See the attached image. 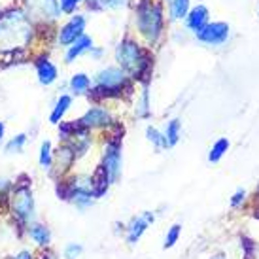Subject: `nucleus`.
I'll use <instances>...</instances> for the list:
<instances>
[{"mask_svg":"<svg viewBox=\"0 0 259 259\" xmlns=\"http://www.w3.org/2000/svg\"><path fill=\"white\" fill-rule=\"evenodd\" d=\"M19 6L25 10V14L29 15L32 21L38 25L40 30H50L55 32L59 19L63 17L59 0H19Z\"/></svg>","mask_w":259,"mask_h":259,"instance_id":"5","label":"nucleus"},{"mask_svg":"<svg viewBox=\"0 0 259 259\" xmlns=\"http://www.w3.org/2000/svg\"><path fill=\"white\" fill-rule=\"evenodd\" d=\"M70 106H72V95H68V93L59 95L55 104H53V108H51V114H50L51 125H59V123L63 121V117H65L66 112L70 110Z\"/></svg>","mask_w":259,"mask_h":259,"instance_id":"16","label":"nucleus"},{"mask_svg":"<svg viewBox=\"0 0 259 259\" xmlns=\"http://www.w3.org/2000/svg\"><path fill=\"white\" fill-rule=\"evenodd\" d=\"M76 153H74V150L70 148V146L66 144V142H63V144L59 146L57 150L53 151V170H51V176L57 172L59 178H63V174L66 172V170H70V166L74 165V161H76Z\"/></svg>","mask_w":259,"mask_h":259,"instance_id":"11","label":"nucleus"},{"mask_svg":"<svg viewBox=\"0 0 259 259\" xmlns=\"http://www.w3.org/2000/svg\"><path fill=\"white\" fill-rule=\"evenodd\" d=\"M180 225H172L170 227V231L166 233V238H165V248H170V246L176 244V240H178V237H180Z\"/></svg>","mask_w":259,"mask_h":259,"instance_id":"29","label":"nucleus"},{"mask_svg":"<svg viewBox=\"0 0 259 259\" xmlns=\"http://www.w3.org/2000/svg\"><path fill=\"white\" fill-rule=\"evenodd\" d=\"M32 66H34V72H36L38 83L44 87H51L53 83H57L59 79V66L51 61L50 53L46 50H40L32 55Z\"/></svg>","mask_w":259,"mask_h":259,"instance_id":"8","label":"nucleus"},{"mask_svg":"<svg viewBox=\"0 0 259 259\" xmlns=\"http://www.w3.org/2000/svg\"><path fill=\"white\" fill-rule=\"evenodd\" d=\"M163 6L153 0H140L137 4V29L148 44H157L163 34Z\"/></svg>","mask_w":259,"mask_h":259,"instance_id":"3","label":"nucleus"},{"mask_svg":"<svg viewBox=\"0 0 259 259\" xmlns=\"http://www.w3.org/2000/svg\"><path fill=\"white\" fill-rule=\"evenodd\" d=\"M81 252H83V248H81L79 244H74L72 242V244H68L65 248V257L66 259H76Z\"/></svg>","mask_w":259,"mask_h":259,"instance_id":"31","label":"nucleus"},{"mask_svg":"<svg viewBox=\"0 0 259 259\" xmlns=\"http://www.w3.org/2000/svg\"><path fill=\"white\" fill-rule=\"evenodd\" d=\"M146 135H148V140L155 144V148H168V142H166L165 135H163V133H159L157 129L148 127V129H146Z\"/></svg>","mask_w":259,"mask_h":259,"instance_id":"26","label":"nucleus"},{"mask_svg":"<svg viewBox=\"0 0 259 259\" xmlns=\"http://www.w3.org/2000/svg\"><path fill=\"white\" fill-rule=\"evenodd\" d=\"M102 166L106 168L112 184L119 180V176H121V140H119V137L110 138L108 142H106Z\"/></svg>","mask_w":259,"mask_h":259,"instance_id":"9","label":"nucleus"},{"mask_svg":"<svg viewBox=\"0 0 259 259\" xmlns=\"http://www.w3.org/2000/svg\"><path fill=\"white\" fill-rule=\"evenodd\" d=\"M137 114L140 117H146L150 114V99H148V83H144L142 87V97H140V102L137 104Z\"/></svg>","mask_w":259,"mask_h":259,"instance_id":"28","label":"nucleus"},{"mask_svg":"<svg viewBox=\"0 0 259 259\" xmlns=\"http://www.w3.org/2000/svg\"><path fill=\"white\" fill-rule=\"evenodd\" d=\"M129 85V76L119 66H106L95 76V87L89 91V99L101 101L110 97H119L121 91Z\"/></svg>","mask_w":259,"mask_h":259,"instance_id":"4","label":"nucleus"},{"mask_svg":"<svg viewBox=\"0 0 259 259\" xmlns=\"http://www.w3.org/2000/svg\"><path fill=\"white\" fill-rule=\"evenodd\" d=\"M15 259H32V253H30V252H21L19 255H15Z\"/></svg>","mask_w":259,"mask_h":259,"instance_id":"34","label":"nucleus"},{"mask_svg":"<svg viewBox=\"0 0 259 259\" xmlns=\"http://www.w3.org/2000/svg\"><path fill=\"white\" fill-rule=\"evenodd\" d=\"M115 61L133 79H142L151 70V55L133 38H125L115 48Z\"/></svg>","mask_w":259,"mask_h":259,"instance_id":"2","label":"nucleus"},{"mask_svg":"<svg viewBox=\"0 0 259 259\" xmlns=\"http://www.w3.org/2000/svg\"><path fill=\"white\" fill-rule=\"evenodd\" d=\"M91 184H93L95 197H102V195L108 191V186L112 184V182H110L108 172H106V168H104L102 165L99 166V168L95 170L93 176H91Z\"/></svg>","mask_w":259,"mask_h":259,"instance_id":"17","label":"nucleus"},{"mask_svg":"<svg viewBox=\"0 0 259 259\" xmlns=\"http://www.w3.org/2000/svg\"><path fill=\"white\" fill-rule=\"evenodd\" d=\"M89 53H91V57L99 61V59H101L102 55H104V50H102V48H97V46H93V50L89 51Z\"/></svg>","mask_w":259,"mask_h":259,"instance_id":"32","label":"nucleus"},{"mask_svg":"<svg viewBox=\"0 0 259 259\" xmlns=\"http://www.w3.org/2000/svg\"><path fill=\"white\" fill-rule=\"evenodd\" d=\"M4 135H6V125H4V121H0V142L4 140Z\"/></svg>","mask_w":259,"mask_h":259,"instance_id":"35","label":"nucleus"},{"mask_svg":"<svg viewBox=\"0 0 259 259\" xmlns=\"http://www.w3.org/2000/svg\"><path fill=\"white\" fill-rule=\"evenodd\" d=\"M131 0H99L95 4H85L89 10H97V12H104V10H110V12H115V10H123V8L129 6Z\"/></svg>","mask_w":259,"mask_h":259,"instance_id":"22","label":"nucleus"},{"mask_svg":"<svg viewBox=\"0 0 259 259\" xmlns=\"http://www.w3.org/2000/svg\"><path fill=\"white\" fill-rule=\"evenodd\" d=\"M93 38L89 36V34H83V36H79L78 40L74 44H70L68 48H65V55H63V59H65L66 65H72V63H76V59H79L81 55H85V53H89V51L93 50Z\"/></svg>","mask_w":259,"mask_h":259,"instance_id":"13","label":"nucleus"},{"mask_svg":"<svg viewBox=\"0 0 259 259\" xmlns=\"http://www.w3.org/2000/svg\"><path fill=\"white\" fill-rule=\"evenodd\" d=\"M87 29V15L85 14H74L68 15L63 25H57L55 29V44L59 48H68L70 44H74L79 36L85 34Z\"/></svg>","mask_w":259,"mask_h":259,"instance_id":"7","label":"nucleus"},{"mask_svg":"<svg viewBox=\"0 0 259 259\" xmlns=\"http://www.w3.org/2000/svg\"><path fill=\"white\" fill-rule=\"evenodd\" d=\"M12 182L10 180H4V178H0V199L2 201H8L10 199V191H12Z\"/></svg>","mask_w":259,"mask_h":259,"instance_id":"30","label":"nucleus"},{"mask_svg":"<svg viewBox=\"0 0 259 259\" xmlns=\"http://www.w3.org/2000/svg\"><path fill=\"white\" fill-rule=\"evenodd\" d=\"M165 138L166 142H168V146H174L180 140V119H172V121L166 125Z\"/></svg>","mask_w":259,"mask_h":259,"instance_id":"25","label":"nucleus"},{"mask_svg":"<svg viewBox=\"0 0 259 259\" xmlns=\"http://www.w3.org/2000/svg\"><path fill=\"white\" fill-rule=\"evenodd\" d=\"M95 2H99V0H85V4H95Z\"/></svg>","mask_w":259,"mask_h":259,"instance_id":"36","label":"nucleus"},{"mask_svg":"<svg viewBox=\"0 0 259 259\" xmlns=\"http://www.w3.org/2000/svg\"><path fill=\"white\" fill-rule=\"evenodd\" d=\"M240 201H244V191H237V195H235V199H233V206H237V204H240Z\"/></svg>","mask_w":259,"mask_h":259,"instance_id":"33","label":"nucleus"},{"mask_svg":"<svg viewBox=\"0 0 259 259\" xmlns=\"http://www.w3.org/2000/svg\"><path fill=\"white\" fill-rule=\"evenodd\" d=\"M208 23V10L206 6H195L191 8L186 15V25L189 30H193L195 34Z\"/></svg>","mask_w":259,"mask_h":259,"instance_id":"15","label":"nucleus"},{"mask_svg":"<svg viewBox=\"0 0 259 259\" xmlns=\"http://www.w3.org/2000/svg\"><path fill=\"white\" fill-rule=\"evenodd\" d=\"M214 259H223V255H216V257H214Z\"/></svg>","mask_w":259,"mask_h":259,"instance_id":"37","label":"nucleus"},{"mask_svg":"<svg viewBox=\"0 0 259 259\" xmlns=\"http://www.w3.org/2000/svg\"><path fill=\"white\" fill-rule=\"evenodd\" d=\"M81 6H85V0H59V8L63 15L78 14Z\"/></svg>","mask_w":259,"mask_h":259,"instance_id":"24","label":"nucleus"},{"mask_svg":"<svg viewBox=\"0 0 259 259\" xmlns=\"http://www.w3.org/2000/svg\"><path fill=\"white\" fill-rule=\"evenodd\" d=\"M153 222V214L151 212H144L140 218H135L129 223V233H127V240L129 244H135L138 238L144 235V231L148 229V225Z\"/></svg>","mask_w":259,"mask_h":259,"instance_id":"14","label":"nucleus"},{"mask_svg":"<svg viewBox=\"0 0 259 259\" xmlns=\"http://www.w3.org/2000/svg\"><path fill=\"white\" fill-rule=\"evenodd\" d=\"M229 36V27L225 23H206L199 32H197V40H201L210 46H218L223 44Z\"/></svg>","mask_w":259,"mask_h":259,"instance_id":"10","label":"nucleus"},{"mask_svg":"<svg viewBox=\"0 0 259 259\" xmlns=\"http://www.w3.org/2000/svg\"><path fill=\"white\" fill-rule=\"evenodd\" d=\"M166 2H168V15L172 21L186 19L189 12V0H166Z\"/></svg>","mask_w":259,"mask_h":259,"instance_id":"21","label":"nucleus"},{"mask_svg":"<svg viewBox=\"0 0 259 259\" xmlns=\"http://www.w3.org/2000/svg\"><path fill=\"white\" fill-rule=\"evenodd\" d=\"M10 210L14 216L23 223H29L34 220V197H32V187H30L29 176H19L10 191Z\"/></svg>","mask_w":259,"mask_h":259,"instance_id":"6","label":"nucleus"},{"mask_svg":"<svg viewBox=\"0 0 259 259\" xmlns=\"http://www.w3.org/2000/svg\"><path fill=\"white\" fill-rule=\"evenodd\" d=\"M27 233H29V237L36 242L38 246H48L51 242V231L42 225V223H32L30 222L27 225Z\"/></svg>","mask_w":259,"mask_h":259,"instance_id":"18","label":"nucleus"},{"mask_svg":"<svg viewBox=\"0 0 259 259\" xmlns=\"http://www.w3.org/2000/svg\"><path fill=\"white\" fill-rule=\"evenodd\" d=\"M25 144H27V135L21 133V135H17V137L8 140L6 146H4V153H6V155H12V153H21L23 148H25Z\"/></svg>","mask_w":259,"mask_h":259,"instance_id":"23","label":"nucleus"},{"mask_svg":"<svg viewBox=\"0 0 259 259\" xmlns=\"http://www.w3.org/2000/svg\"><path fill=\"white\" fill-rule=\"evenodd\" d=\"M44 30L19 4H12L0 10V68L15 66L30 61L36 53L34 48L44 42Z\"/></svg>","mask_w":259,"mask_h":259,"instance_id":"1","label":"nucleus"},{"mask_svg":"<svg viewBox=\"0 0 259 259\" xmlns=\"http://www.w3.org/2000/svg\"><path fill=\"white\" fill-rule=\"evenodd\" d=\"M76 121L79 123V127H83L85 131L99 129V127H108L110 123H112V115H110L108 110L95 106V108L87 110L85 114L81 115L79 119H76Z\"/></svg>","mask_w":259,"mask_h":259,"instance_id":"12","label":"nucleus"},{"mask_svg":"<svg viewBox=\"0 0 259 259\" xmlns=\"http://www.w3.org/2000/svg\"><path fill=\"white\" fill-rule=\"evenodd\" d=\"M38 163H40V168L46 170V172H51V170H53V146H51L50 140H44L42 146H40Z\"/></svg>","mask_w":259,"mask_h":259,"instance_id":"20","label":"nucleus"},{"mask_svg":"<svg viewBox=\"0 0 259 259\" xmlns=\"http://www.w3.org/2000/svg\"><path fill=\"white\" fill-rule=\"evenodd\" d=\"M68 89L72 95H87L91 91V78L85 72H76L68 81Z\"/></svg>","mask_w":259,"mask_h":259,"instance_id":"19","label":"nucleus"},{"mask_svg":"<svg viewBox=\"0 0 259 259\" xmlns=\"http://www.w3.org/2000/svg\"><path fill=\"white\" fill-rule=\"evenodd\" d=\"M227 148H229V140H225V138H222V140H218L216 144H214V148L210 150L208 159L212 161V163H216V161H220L223 153L227 151Z\"/></svg>","mask_w":259,"mask_h":259,"instance_id":"27","label":"nucleus"}]
</instances>
